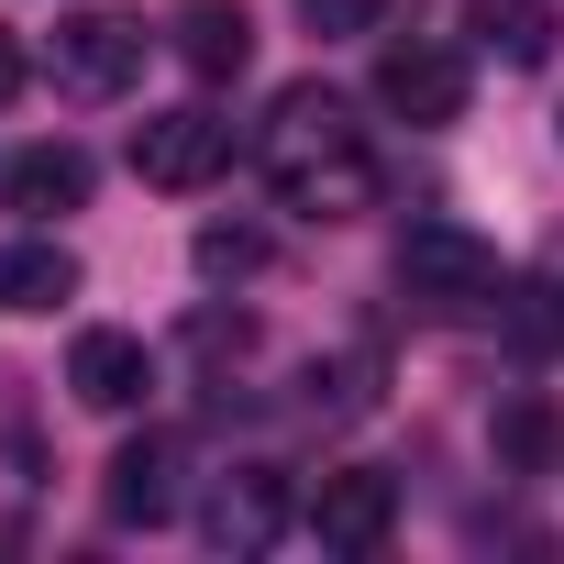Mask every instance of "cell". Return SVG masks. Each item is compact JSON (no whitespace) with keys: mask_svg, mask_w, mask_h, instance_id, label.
<instances>
[{"mask_svg":"<svg viewBox=\"0 0 564 564\" xmlns=\"http://www.w3.org/2000/svg\"><path fill=\"white\" fill-rule=\"evenodd\" d=\"M144 56H155L144 12H67L45 67H56V89H67V100H122V89L144 78Z\"/></svg>","mask_w":564,"mask_h":564,"instance_id":"2","label":"cell"},{"mask_svg":"<svg viewBox=\"0 0 564 564\" xmlns=\"http://www.w3.org/2000/svg\"><path fill=\"white\" fill-rule=\"evenodd\" d=\"M553 454H564V421H553V399H509V410H498V465H509V476H542Z\"/></svg>","mask_w":564,"mask_h":564,"instance_id":"16","label":"cell"},{"mask_svg":"<svg viewBox=\"0 0 564 564\" xmlns=\"http://www.w3.org/2000/svg\"><path fill=\"white\" fill-rule=\"evenodd\" d=\"M465 23H476V45L509 56V67H542V56H553V0H476Z\"/></svg>","mask_w":564,"mask_h":564,"instance_id":"14","label":"cell"},{"mask_svg":"<svg viewBox=\"0 0 564 564\" xmlns=\"http://www.w3.org/2000/svg\"><path fill=\"white\" fill-rule=\"evenodd\" d=\"M377 377H388V355H377V344H344V355L311 366V410H322V421H366V410H377Z\"/></svg>","mask_w":564,"mask_h":564,"instance_id":"15","label":"cell"},{"mask_svg":"<svg viewBox=\"0 0 564 564\" xmlns=\"http://www.w3.org/2000/svg\"><path fill=\"white\" fill-rule=\"evenodd\" d=\"M311 531H322V553H377V542L399 531V476L333 465V476L311 487Z\"/></svg>","mask_w":564,"mask_h":564,"instance_id":"6","label":"cell"},{"mask_svg":"<svg viewBox=\"0 0 564 564\" xmlns=\"http://www.w3.org/2000/svg\"><path fill=\"white\" fill-rule=\"evenodd\" d=\"M0 188H12V210H89V155L78 144H23L0 166Z\"/></svg>","mask_w":564,"mask_h":564,"instance_id":"12","label":"cell"},{"mask_svg":"<svg viewBox=\"0 0 564 564\" xmlns=\"http://www.w3.org/2000/svg\"><path fill=\"white\" fill-rule=\"evenodd\" d=\"M377 111H399V122H421V133L465 122V56H454V45H388V56H377Z\"/></svg>","mask_w":564,"mask_h":564,"instance_id":"5","label":"cell"},{"mask_svg":"<svg viewBox=\"0 0 564 564\" xmlns=\"http://www.w3.org/2000/svg\"><path fill=\"white\" fill-rule=\"evenodd\" d=\"M221 166H232V122L221 111L188 100V111H144L133 122V177L144 188H210Z\"/></svg>","mask_w":564,"mask_h":564,"instance_id":"4","label":"cell"},{"mask_svg":"<svg viewBox=\"0 0 564 564\" xmlns=\"http://www.w3.org/2000/svg\"><path fill=\"white\" fill-rule=\"evenodd\" d=\"M300 12H311V34H366L377 0H300Z\"/></svg>","mask_w":564,"mask_h":564,"instance_id":"19","label":"cell"},{"mask_svg":"<svg viewBox=\"0 0 564 564\" xmlns=\"http://www.w3.org/2000/svg\"><path fill=\"white\" fill-rule=\"evenodd\" d=\"M166 45H177L188 78H243L254 67V12H243V0H177Z\"/></svg>","mask_w":564,"mask_h":564,"instance_id":"9","label":"cell"},{"mask_svg":"<svg viewBox=\"0 0 564 564\" xmlns=\"http://www.w3.org/2000/svg\"><path fill=\"white\" fill-rule=\"evenodd\" d=\"M67 388H78V410H144V388H155V355H144V333H78L67 344Z\"/></svg>","mask_w":564,"mask_h":564,"instance_id":"8","label":"cell"},{"mask_svg":"<svg viewBox=\"0 0 564 564\" xmlns=\"http://www.w3.org/2000/svg\"><path fill=\"white\" fill-rule=\"evenodd\" d=\"M344 144H366V133H355V100H344L333 78L276 89L265 122H254V166H265V177H300V166H322V155H344Z\"/></svg>","mask_w":564,"mask_h":564,"instance_id":"3","label":"cell"},{"mask_svg":"<svg viewBox=\"0 0 564 564\" xmlns=\"http://www.w3.org/2000/svg\"><path fill=\"white\" fill-rule=\"evenodd\" d=\"M276 199H289L300 221H355V210H377V155L344 144V155H322V166H300V177H276Z\"/></svg>","mask_w":564,"mask_h":564,"instance_id":"11","label":"cell"},{"mask_svg":"<svg viewBox=\"0 0 564 564\" xmlns=\"http://www.w3.org/2000/svg\"><path fill=\"white\" fill-rule=\"evenodd\" d=\"M199 531H210L221 553H265L276 531H289V476H276V465H232V476H210Z\"/></svg>","mask_w":564,"mask_h":564,"instance_id":"7","label":"cell"},{"mask_svg":"<svg viewBox=\"0 0 564 564\" xmlns=\"http://www.w3.org/2000/svg\"><path fill=\"white\" fill-rule=\"evenodd\" d=\"M399 289H410L421 311H476V300H498V243L432 210V221L399 232Z\"/></svg>","mask_w":564,"mask_h":564,"instance_id":"1","label":"cell"},{"mask_svg":"<svg viewBox=\"0 0 564 564\" xmlns=\"http://www.w3.org/2000/svg\"><path fill=\"white\" fill-rule=\"evenodd\" d=\"M23 78H34V67H23V45H12V34H0V111H12V100H23Z\"/></svg>","mask_w":564,"mask_h":564,"instance_id":"20","label":"cell"},{"mask_svg":"<svg viewBox=\"0 0 564 564\" xmlns=\"http://www.w3.org/2000/svg\"><path fill=\"white\" fill-rule=\"evenodd\" d=\"M100 498H111V520H166L177 509V432H133L122 454H111V476H100Z\"/></svg>","mask_w":564,"mask_h":564,"instance_id":"10","label":"cell"},{"mask_svg":"<svg viewBox=\"0 0 564 564\" xmlns=\"http://www.w3.org/2000/svg\"><path fill=\"white\" fill-rule=\"evenodd\" d=\"M509 333H520V344H564V311H553V289H520Z\"/></svg>","mask_w":564,"mask_h":564,"instance_id":"18","label":"cell"},{"mask_svg":"<svg viewBox=\"0 0 564 564\" xmlns=\"http://www.w3.org/2000/svg\"><path fill=\"white\" fill-rule=\"evenodd\" d=\"M78 300V254L67 243H12L0 254V311H56Z\"/></svg>","mask_w":564,"mask_h":564,"instance_id":"13","label":"cell"},{"mask_svg":"<svg viewBox=\"0 0 564 564\" xmlns=\"http://www.w3.org/2000/svg\"><path fill=\"white\" fill-rule=\"evenodd\" d=\"M188 254H199V276H210V289H243V276L265 265V232H243V221H210Z\"/></svg>","mask_w":564,"mask_h":564,"instance_id":"17","label":"cell"}]
</instances>
